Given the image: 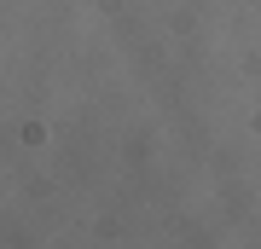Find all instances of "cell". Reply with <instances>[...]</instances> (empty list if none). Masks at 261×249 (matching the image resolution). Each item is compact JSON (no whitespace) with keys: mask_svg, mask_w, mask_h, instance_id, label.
Listing matches in <instances>:
<instances>
[]
</instances>
